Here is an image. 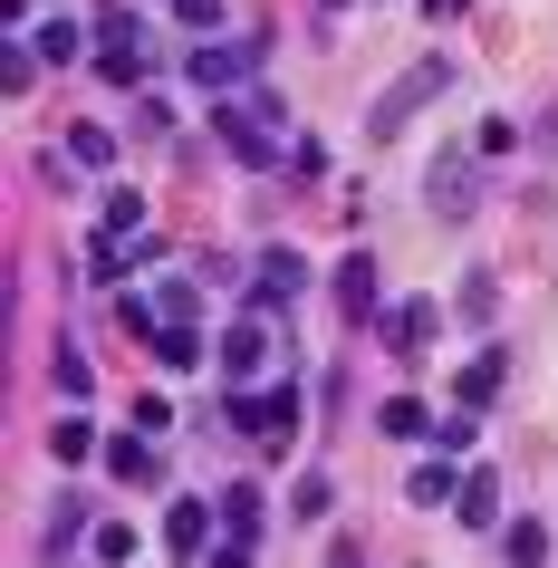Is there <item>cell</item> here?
<instances>
[{
    "label": "cell",
    "instance_id": "cell-1",
    "mask_svg": "<svg viewBox=\"0 0 558 568\" xmlns=\"http://www.w3.org/2000/svg\"><path fill=\"white\" fill-rule=\"evenodd\" d=\"M222 415H232V434H251L261 453H280L298 434V386H280V395H251V386H222Z\"/></svg>",
    "mask_w": 558,
    "mask_h": 568
},
{
    "label": "cell",
    "instance_id": "cell-2",
    "mask_svg": "<svg viewBox=\"0 0 558 568\" xmlns=\"http://www.w3.org/2000/svg\"><path fill=\"white\" fill-rule=\"evenodd\" d=\"M443 88H453V59H443V49H434V59H414L405 78H395V88H385L376 106H366V135H395V125H405L414 106H434Z\"/></svg>",
    "mask_w": 558,
    "mask_h": 568
},
{
    "label": "cell",
    "instance_id": "cell-3",
    "mask_svg": "<svg viewBox=\"0 0 558 568\" xmlns=\"http://www.w3.org/2000/svg\"><path fill=\"white\" fill-rule=\"evenodd\" d=\"M270 125H280V106H270V97H261V106H232V97H212V135H222L241 164H270V154H280V145H270Z\"/></svg>",
    "mask_w": 558,
    "mask_h": 568
},
{
    "label": "cell",
    "instance_id": "cell-4",
    "mask_svg": "<svg viewBox=\"0 0 558 568\" xmlns=\"http://www.w3.org/2000/svg\"><path fill=\"white\" fill-rule=\"evenodd\" d=\"M261 520H270L261 481H232V491H222V559H251V549H261Z\"/></svg>",
    "mask_w": 558,
    "mask_h": 568
},
{
    "label": "cell",
    "instance_id": "cell-5",
    "mask_svg": "<svg viewBox=\"0 0 558 568\" xmlns=\"http://www.w3.org/2000/svg\"><path fill=\"white\" fill-rule=\"evenodd\" d=\"M183 68H193V78H203L212 97H232L241 78L261 68V49H222V39H203V49H183Z\"/></svg>",
    "mask_w": 558,
    "mask_h": 568
},
{
    "label": "cell",
    "instance_id": "cell-6",
    "mask_svg": "<svg viewBox=\"0 0 558 568\" xmlns=\"http://www.w3.org/2000/svg\"><path fill=\"white\" fill-rule=\"evenodd\" d=\"M261 366H270V328L261 318H232V328H222V386H251Z\"/></svg>",
    "mask_w": 558,
    "mask_h": 568
},
{
    "label": "cell",
    "instance_id": "cell-7",
    "mask_svg": "<svg viewBox=\"0 0 558 568\" xmlns=\"http://www.w3.org/2000/svg\"><path fill=\"white\" fill-rule=\"evenodd\" d=\"M212 510H222V501H193V491L164 501V549H174V559H203V549H212Z\"/></svg>",
    "mask_w": 558,
    "mask_h": 568
},
{
    "label": "cell",
    "instance_id": "cell-8",
    "mask_svg": "<svg viewBox=\"0 0 558 568\" xmlns=\"http://www.w3.org/2000/svg\"><path fill=\"white\" fill-rule=\"evenodd\" d=\"M424 193H434V212H443V222H463V212L481 203V174H471L463 154H443L434 174H424Z\"/></svg>",
    "mask_w": 558,
    "mask_h": 568
},
{
    "label": "cell",
    "instance_id": "cell-9",
    "mask_svg": "<svg viewBox=\"0 0 558 568\" xmlns=\"http://www.w3.org/2000/svg\"><path fill=\"white\" fill-rule=\"evenodd\" d=\"M106 473H116V481H135V491H154V481H164V453L145 444V424H135V434H116V444H106Z\"/></svg>",
    "mask_w": 558,
    "mask_h": 568
},
{
    "label": "cell",
    "instance_id": "cell-10",
    "mask_svg": "<svg viewBox=\"0 0 558 568\" xmlns=\"http://www.w3.org/2000/svg\"><path fill=\"white\" fill-rule=\"evenodd\" d=\"M298 280H308V270H298V251H261V270H251V300H261V308H290Z\"/></svg>",
    "mask_w": 558,
    "mask_h": 568
},
{
    "label": "cell",
    "instance_id": "cell-11",
    "mask_svg": "<svg viewBox=\"0 0 558 568\" xmlns=\"http://www.w3.org/2000/svg\"><path fill=\"white\" fill-rule=\"evenodd\" d=\"M376 280H385L376 251H356V261L337 270V308H347V318H376Z\"/></svg>",
    "mask_w": 558,
    "mask_h": 568
},
{
    "label": "cell",
    "instance_id": "cell-12",
    "mask_svg": "<svg viewBox=\"0 0 558 568\" xmlns=\"http://www.w3.org/2000/svg\"><path fill=\"white\" fill-rule=\"evenodd\" d=\"M434 318H443L434 300H405L395 318H385V347H395V357H424V337H434Z\"/></svg>",
    "mask_w": 558,
    "mask_h": 568
},
{
    "label": "cell",
    "instance_id": "cell-13",
    "mask_svg": "<svg viewBox=\"0 0 558 568\" xmlns=\"http://www.w3.org/2000/svg\"><path fill=\"white\" fill-rule=\"evenodd\" d=\"M453 520H463V530H491V520H500V481H491V473H463V491H453Z\"/></svg>",
    "mask_w": 558,
    "mask_h": 568
},
{
    "label": "cell",
    "instance_id": "cell-14",
    "mask_svg": "<svg viewBox=\"0 0 558 568\" xmlns=\"http://www.w3.org/2000/svg\"><path fill=\"white\" fill-rule=\"evenodd\" d=\"M154 366H203V328H193V318H164V328H154Z\"/></svg>",
    "mask_w": 558,
    "mask_h": 568
},
{
    "label": "cell",
    "instance_id": "cell-15",
    "mask_svg": "<svg viewBox=\"0 0 558 568\" xmlns=\"http://www.w3.org/2000/svg\"><path fill=\"white\" fill-rule=\"evenodd\" d=\"M376 434H395V444H424V434H434V415H424L414 395H385V405H376Z\"/></svg>",
    "mask_w": 558,
    "mask_h": 568
},
{
    "label": "cell",
    "instance_id": "cell-16",
    "mask_svg": "<svg viewBox=\"0 0 558 568\" xmlns=\"http://www.w3.org/2000/svg\"><path fill=\"white\" fill-rule=\"evenodd\" d=\"M135 261H145V241H135V232H97V251H88V270H97V280H125Z\"/></svg>",
    "mask_w": 558,
    "mask_h": 568
},
{
    "label": "cell",
    "instance_id": "cell-17",
    "mask_svg": "<svg viewBox=\"0 0 558 568\" xmlns=\"http://www.w3.org/2000/svg\"><path fill=\"white\" fill-rule=\"evenodd\" d=\"M491 395H500V357H471L463 376H453V405H471V415H481Z\"/></svg>",
    "mask_w": 558,
    "mask_h": 568
},
{
    "label": "cell",
    "instance_id": "cell-18",
    "mask_svg": "<svg viewBox=\"0 0 558 568\" xmlns=\"http://www.w3.org/2000/svg\"><path fill=\"white\" fill-rule=\"evenodd\" d=\"M68 164L106 174V164H116V135H106V125H68Z\"/></svg>",
    "mask_w": 558,
    "mask_h": 568
},
{
    "label": "cell",
    "instance_id": "cell-19",
    "mask_svg": "<svg viewBox=\"0 0 558 568\" xmlns=\"http://www.w3.org/2000/svg\"><path fill=\"white\" fill-rule=\"evenodd\" d=\"M49 386H59L68 405H88V395H97V366L78 357V347H59V366H49Z\"/></svg>",
    "mask_w": 558,
    "mask_h": 568
},
{
    "label": "cell",
    "instance_id": "cell-20",
    "mask_svg": "<svg viewBox=\"0 0 558 568\" xmlns=\"http://www.w3.org/2000/svg\"><path fill=\"white\" fill-rule=\"evenodd\" d=\"M97 68H106L116 88H145V78H154V49H97Z\"/></svg>",
    "mask_w": 558,
    "mask_h": 568
},
{
    "label": "cell",
    "instance_id": "cell-21",
    "mask_svg": "<svg viewBox=\"0 0 558 568\" xmlns=\"http://www.w3.org/2000/svg\"><path fill=\"white\" fill-rule=\"evenodd\" d=\"M49 453H59V463H88V453H97V424H88V415H59V434H49Z\"/></svg>",
    "mask_w": 558,
    "mask_h": 568
},
{
    "label": "cell",
    "instance_id": "cell-22",
    "mask_svg": "<svg viewBox=\"0 0 558 568\" xmlns=\"http://www.w3.org/2000/svg\"><path fill=\"white\" fill-rule=\"evenodd\" d=\"M405 491H414V501H424V510H443V501H453V491H463V481H453V463H424V473H414Z\"/></svg>",
    "mask_w": 558,
    "mask_h": 568
},
{
    "label": "cell",
    "instance_id": "cell-23",
    "mask_svg": "<svg viewBox=\"0 0 558 568\" xmlns=\"http://www.w3.org/2000/svg\"><path fill=\"white\" fill-rule=\"evenodd\" d=\"M193 308H203V290H193V280H164V290H154V328H164V318H193Z\"/></svg>",
    "mask_w": 558,
    "mask_h": 568
},
{
    "label": "cell",
    "instance_id": "cell-24",
    "mask_svg": "<svg viewBox=\"0 0 558 568\" xmlns=\"http://www.w3.org/2000/svg\"><path fill=\"white\" fill-rule=\"evenodd\" d=\"M97 39H106V49H135V10H125V0H106V10H97Z\"/></svg>",
    "mask_w": 558,
    "mask_h": 568
},
{
    "label": "cell",
    "instance_id": "cell-25",
    "mask_svg": "<svg viewBox=\"0 0 558 568\" xmlns=\"http://www.w3.org/2000/svg\"><path fill=\"white\" fill-rule=\"evenodd\" d=\"M97 20H49V30H39V49H49V59H78V39H88Z\"/></svg>",
    "mask_w": 558,
    "mask_h": 568
},
{
    "label": "cell",
    "instance_id": "cell-26",
    "mask_svg": "<svg viewBox=\"0 0 558 568\" xmlns=\"http://www.w3.org/2000/svg\"><path fill=\"white\" fill-rule=\"evenodd\" d=\"M106 232H145V193H106Z\"/></svg>",
    "mask_w": 558,
    "mask_h": 568
},
{
    "label": "cell",
    "instance_id": "cell-27",
    "mask_svg": "<svg viewBox=\"0 0 558 568\" xmlns=\"http://www.w3.org/2000/svg\"><path fill=\"white\" fill-rule=\"evenodd\" d=\"M500 549H510V559H520V568H529V559H549V530H539V520H520V530L500 539Z\"/></svg>",
    "mask_w": 558,
    "mask_h": 568
},
{
    "label": "cell",
    "instance_id": "cell-28",
    "mask_svg": "<svg viewBox=\"0 0 558 568\" xmlns=\"http://www.w3.org/2000/svg\"><path fill=\"white\" fill-rule=\"evenodd\" d=\"M88 549H97V559H135V530H125V520H106V530H97Z\"/></svg>",
    "mask_w": 558,
    "mask_h": 568
},
{
    "label": "cell",
    "instance_id": "cell-29",
    "mask_svg": "<svg viewBox=\"0 0 558 568\" xmlns=\"http://www.w3.org/2000/svg\"><path fill=\"white\" fill-rule=\"evenodd\" d=\"M434 444H443V453H471V405H453V415H443Z\"/></svg>",
    "mask_w": 558,
    "mask_h": 568
},
{
    "label": "cell",
    "instance_id": "cell-30",
    "mask_svg": "<svg viewBox=\"0 0 558 568\" xmlns=\"http://www.w3.org/2000/svg\"><path fill=\"white\" fill-rule=\"evenodd\" d=\"M174 20H183V30H212V20H222V0H174Z\"/></svg>",
    "mask_w": 558,
    "mask_h": 568
},
{
    "label": "cell",
    "instance_id": "cell-31",
    "mask_svg": "<svg viewBox=\"0 0 558 568\" xmlns=\"http://www.w3.org/2000/svg\"><path fill=\"white\" fill-rule=\"evenodd\" d=\"M471 0H424V20H463Z\"/></svg>",
    "mask_w": 558,
    "mask_h": 568
}]
</instances>
